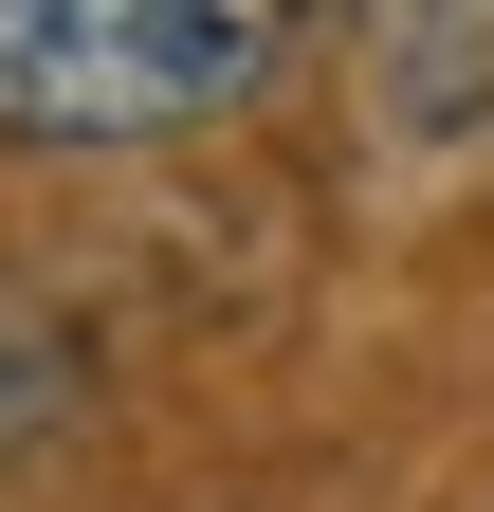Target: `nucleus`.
<instances>
[{"label": "nucleus", "instance_id": "f03ea898", "mask_svg": "<svg viewBox=\"0 0 494 512\" xmlns=\"http://www.w3.org/2000/svg\"><path fill=\"white\" fill-rule=\"evenodd\" d=\"M366 110L403 147H494V0H366Z\"/></svg>", "mask_w": 494, "mask_h": 512}, {"label": "nucleus", "instance_id": "7ed1b4c3", "mask_svg": "<svg viewBox=\"0 0 494 512\" xmlns=\"http://www.w3.org/2000/svg\"><path fill=\"white\" fill-rule=\"evenodd\" d=\"M92 421V311L37 275V256H0V476L55 458V439Z\"/></svg>", "mask_w": 494, "mask_h": 512}, {"label": "nucleus", "instance_id": "f257e3e1", "mask_svg": "<svg viewBox=\"0 0 494 512\" xmlns=\"http://www.w3.org/2000/svg\"><path fill=\"white\" fill-rule=\"evenodd\" d=\"M312 37V0H0V147L92 165L220 128L238 92H275V55Z\"/></svg>", "mask_w": 494, "mask_h": 512}]
</instances>
